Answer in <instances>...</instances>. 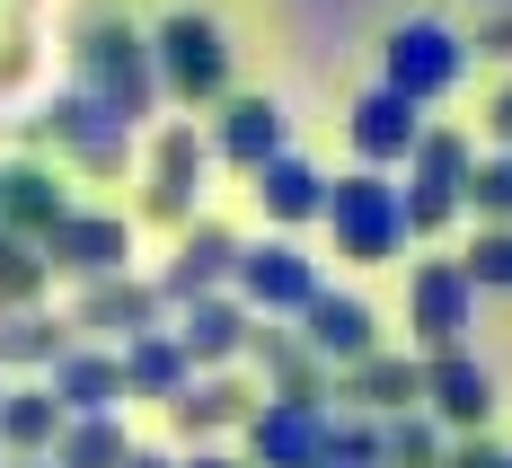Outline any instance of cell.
Here are the masks:
<instances>
[{
    "mask_svg": "<svg viewBox=\"0 0 512 468\" xmlns=\"http://www.w3.org/2000/svg\"><path fill=\"white\" fill-rule=\"evenodd\" d=\"M248 292L256 301H318V292H309V265L292 257V248H256L248 257Z\"/></svg>",
    "mask_w": 512,
    "mask_h": 468,
    "instance_id": "6",
    "label": "cell"
},
{
    "mask_svg": "<svg viewBox=\"0 0 512 468\" xmlns=\"http://www.w3.org/2000/svg\"><path fill=\"white\" fill-rule=\"evenodd\" d=\"M477 195H486V204H495V212H512V159H504V168H495V177H486V186H477Z\"/></svg>",
    "mask_w": 512,
    "mask_h": 468,
    "instance_id": "19",
    "label": "cell"
},
{
    "mask_svg": "<svg viewBox=\"0 0 512 468\" xmlns=\"http://www.w3.org/2000/svg\"><path fill=\"white\" fill-rule=\"evenodd\" d=\"M451 468H512V460H495V451H460Z\"/></svg>",
    "mask_w": 512,
    "mask_h": 468,
    "instance_id": "20",
    "label": "cell"
},
{
    "mask_svg": "<svg viewBox=\"0 0 512 468\" xmlns=\"http://www.w3.org/2000/svg\"><path fill=\"white\" fill-rule=\"evenodd\" d=\"M0 433H9V442H27V451L53 442V398H18V407L0 416Z\"/></svg>",
    "mask_w": 512,
    "mask_h": 468,
    "instance_id": "12",
    "label": "cell"
},
{
    "mask_svg": "<svg viewBox=\"0 0 512 468\" xmlns=\"http://www.w3.org/2000/svg\"><path fill=\"white\" fill-rule=\"evenodd\" d=\"M195 468H230V460H195Z\"/></svg>",
    "mask_w": 512,
    "mask_h": 468,
    "instance_id": "21",
    "label": "cell"
},
{
    "mask_svg": "<svg viewBox=\"0 0 512 468\" xmlns=\"http://www.w3.org/2000/svg\"><path fill=\"white\" fill-rule=\"evenodd\" d=\"M407 133H415V115L398 98H371V106H362V151H398Z\"/></svg>",
    "mask_w": 512,
    "mask_h": 468,
    "instance_id": "9",
    "label": "cell"
},
{
    "mask_svg": "<svg viewBox=\"0 0 512 468\" xmlns=\"http://www.w3.org/2000/svg\"><path fill=\"white\" fill-rule=\"evenodd\" d=\"M309 336L327 354H371V310L362 301H309Z\"/></svg>",
    "mask_w": 512,
    "mask_h": 468,
    "instance_id": "5",
    "label": "cell"
},
{
    "mask_svg": "<svg viewBox=\"0 0 512 468\" xmlns=\"http://www.w3.org/2000/svg\"><path fill=\"white\" fill-rule=\"evenodd\" d=\"M133 468H159V460H133Z\"/></svg>",
    "mask_w": 512,
    "mask_h": 468,
    "instance_id": "22",
    "label": "cell"
},
{
    "mask_svg": "<svg viewBox=\"0 0 512 468\" xmlns=\"http://www.w3.org/2000/svg\"><path fill=\"white\" fill-rule=\"evenodd\" d=\"M415 318H424V336H433V345H451V336H460V318H468V283L451 274V265H433V274L415 283Z\"/></svg>",
    "mask_w": 512,
    "mask_h": 468,
    "instance_id": "3",
    "label": "cell"
},
{
    "mask_svg": "<svg viewBox=\"0 0 512 468\" xmlns=\"http://www.w3.org/2000/svg\"><path fill=\"white\" fill-rule=\"evenodd\" d=\"M133 380H151V389H168V380H177V354H168V345H151V354H133Z\"/></svg>",
    "mask_w": 512,
    "mask_h": 468,
    "instance_id": "18",
    "label": "cell"
},
{
    "mask_svg": "<svg viewBox=\"0 0 512 468\" xmlns=\"http://www.w3.org/2000/svg\"><path fill=\"white\" fill-rule=\"evenodd\" d=\"M415 389H424V380H415L407 363H362V398H371V407H407Z\"/></svg>",
    "mask_w": 512,
    "mask_h": 468,
    "instance_id": "10",
    "label": "cell"
},
{
    "mask_svg": "<svg viewBox=\"0 0 512 468\" xmlns=\"http://www.w3.org/2000/svg\"><path fill=\"white\" fill-rule=\"evenodd\" d=\"M62 248H71L80 265H115V248H124V230H106V221H89V230H71Z\"/></svg>",
    "mask_w": 512,
    "mask_h": 468,
    "instance_id": "16",
    "label": "cell"
},
{
    "mask_svg": "<svg viewBox=\"0 0 512 468\" xmlns=\"http://www.w3.org/2000/svg\"><path fill=\"white\" fill-rule=\"evenodd\" d=\"M62 389H71L80 407H106V398L124 389V371H106V363H71V371H62Z\"/></svg>",
    "mask_w": 512,
    "mask_h": 468,
    "instance_id": "13",
    "label": "cell"
},
{
    "mask_svg": "<svg viewBox=\"0 0 512 468\" xmlns=\"http://www.w3.org/2000/svg\"><path fill=\"white\" fill-rule=\"evenodd\" d=\"M336 221H345L354 257H380V248H389V230H398V212H389V186H371V177H354V186L336 195Z\"/></svg>",
    "mask_w": 512,
    "mask_h": 468,
    "instance_id": "2",
    "label": "cell"
},
{
    "mask_svg": "<svg viewBox=\"0 0 512 468\" xmlns=\"http://www.w3.org/2000/svg\"><path fill=\"white\" fill-rule=\"evenodd\" d=\"M389 460H398V468H424V460H433V433H424V424L389 433Z\"/></svg>",
    "mask_w": 512,
    "mask_h": 468,
    "instance_id": "17",
    "label": "cell"
},
{
    "mask_svg": "<svg viewBox=\"0 0 512 468\" xmlns=\"http://www.w3.org/2000/svg\"><path fill=\"white\" fill-rule=\"evenodd\" d=\"M433 398H442V416H451V424H486L495 380H486L477 363H433Z\"/></svg>",
    "mask_w": 512,
    "mask_h": 468,
    "instance_id": "4",
    "label": "cell"
},
{
    "mask_svg": "<svg viewBox=\"0 0 512 468\" xmlns=\"http://www.w3.org/2000/svg\"><path fill=\"white\" fill-rule=\"evenodd\" d=\"M451 71V53H442V36L433 27H415V36H398V80H415V89H433Z\"/></svg>",
    "mask_w": 512,
    "mask_h": 468,
    "instance_id": "7",
    "label": "cell"
},
{
    "mask_svg": "<svg viewBox=\"0 0 512 468\" xmlns=\"http://www.w3.org/2000/svg\"><path fill=\"white\" fill-rule=\"evenodd\" d=\"M265 142H274V106H239V124H230V151L256 159Z\"/></svg>",
    "mask_w": 512,
    "mask_h": 468,
    "instance_id": "15",
    "label": "cell"
},
{
    "mask_svg": "<svg viewBox=\"0 0 512 468\" xmlns=\"http://www.w3.org/2000/svg\"><path fill=\"white\" fill-rule=\"evenodd\" d=\"M239 345V318L230 310H195L186 318V354H230Z\"/></svg>",
    "mask_w": 512,
    "mask_h": 468,
    "instance_id": "11",
    "label": "cell"
},
{
    "mask_svg": "<svg viewBox=\"0 0 512 468\" xmlns=\"http://www.w3.org/2000/svg\"><path fill=\"white\" fill-rule=\"evenodd\" d=\"M309 186H318L309 168H274V177H265V204H274V212H309V204H318Z\"/></svg>",
    "mask_w": 512,
    "mask_h": 468,
    "instance_id": "14",
    "label": "cell"
},
{
    "mask_svg": "<svg viewBox=\"0 0 512 468\" xmlns=\"http://www.w3.org/2000/svg\"><path fill=\"white\" fill-rule=\"evenodd\" d=\"M256 460H274V468H318L327 460V451H318V416H309L301 398L274 407V416H256Z\"/></svg>",
    "mask_w": 512,
    "mask_h": 468,
    "instance_id": "1",
    "label": "cell"
},
{
    "mask_svg": "<svg viewBox=\"0 0 512 468\" xmlns=\"http://www.w3.org/2000/svg\"><path fill=\"white\" fill-rule=\"evenodd\" d=\"M62 468H133V460H124V433L115 424H80L71 451H62Z\"/></svg>",
    "mask_w": 512,
    "mask_h": 468,
    "instance_id": "8",
    "label": "cell"
}]
</instances>
